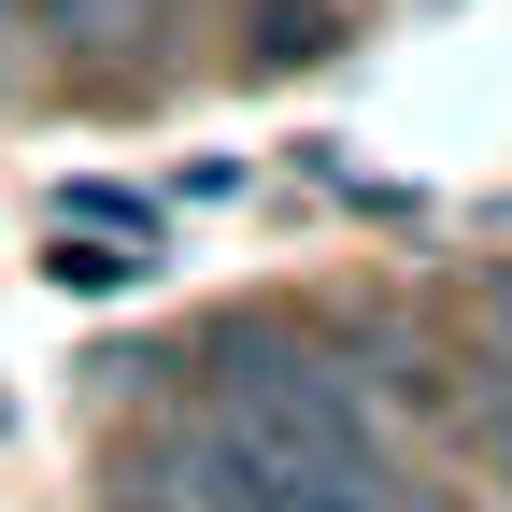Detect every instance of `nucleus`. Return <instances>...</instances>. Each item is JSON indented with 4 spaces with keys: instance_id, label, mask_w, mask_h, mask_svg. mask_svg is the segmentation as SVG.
Here are the masks:
<instances>
[{
    "instance_id": "f257e3e1",
    "label": "nucleus",
    "mask_w": 512,
    "mask_h": 512,
    "mask_svg": "<svg viewBox=\"0 0 512 512\" xmlns=\"http://www.w3.org/2000/svg\"><path fill=\"white\" fill-rule=\"evenodd\" d=\"M171 15H185V0H15V43H43L72 100H128V86H143V43Z\"/></svg>"
},
{
    "instance_id": "f03ea898",
    "label": "nucleus",
    "mask_w": 512,
    "mask_h": 512,
    "mask_svg": "<svg viewBox=\"0 0 512 512\" xmlns=\"http://www.w3.org/2000/svg\"><path fill=\"white\" fill-rule=\"evenodd\" d=\"M242 29H256V43H242L256 72H299V57H328V43H342V0H256Z\"/></svg>"
},
{
    "instance_id": "7ed1b4c3",
    "label": "nucleus",
    "mask_w": 512,
    "mask_h": 512,
    "mask_svg": "<svg viewBox=\"0 0 512 512\" xmlns=\"http://www.w3.org/2000/svg\"><path fill=\"white\" fill-rule=\"evenodd\" d=\"M470 356L512 370V256H484V271H470Z\"/></svg>"
},
{
    "instance_id": "20e7f679",
    "label": "nucleus",
    "mask_w": 512,
    "mask_h": 512,
    "mask_svg": "<svg viewBox=\"0 0 512 512\" xmlns=\"http://www.w3.org/2000/svg\"><path fill=\"white\" fill-rule=\"evenodd\" d=\"M0 100H15V57H0Z\"/></svg>"
},
{
    "instance_id": "39448f33",
    "label": "nucleus",
    "mask_w": 512,
    "mask_h": 512,
    "mask_svg": "<svg viewBox=\"0 0 512 512\" xmlns=\"http://www.w3.org/2000/svg\"><path fill=\"white\" fill-rule=\"evenodd\" d=\"M0 43H15V0H0Z\"/></svg>"
}]
</instances>
